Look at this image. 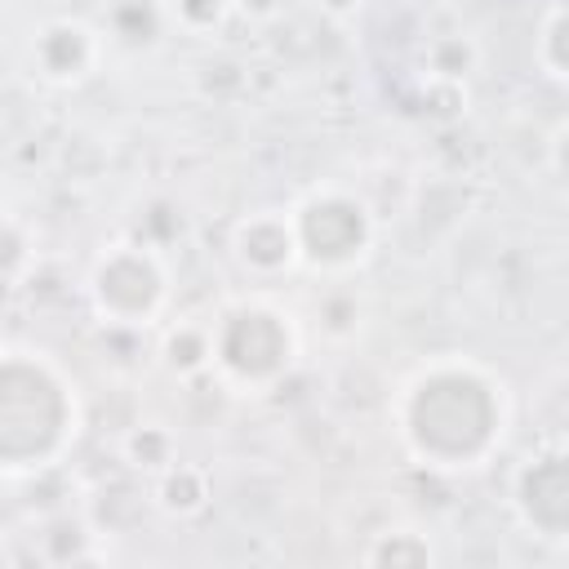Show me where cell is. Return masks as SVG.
Returning a JSON list of instances; mask_svg holds the SVG:
<instances>
[{
    "instance_id": "1",
    "label": "cell",
    "mask_w": 569,
    "mask_h": 569,
    "mask_svg": "<svg viewBox=\"0 0 569 569\" xmlns=\"http://www.w3.org/2000/svg\"><path fill=\"white\" fill-rule=\"evenodd\" d=\"M413 431L440 453H471L493 431V400L476 378H431L413 400Z\"/></svg>"
},
{
    "instance_id": "2",
    "label": "cell",
    "mask_w": 569,
    "mask_h": 569,
    "mask_svg": "<svg viewBox=\"0 0 569 569\" xmlns=\"http://www.w3.org/2000/svg\"><path fill=\"white\" fill-rule=\"evenodd\" d=\"M62 427L58 387L31 365L0 369V458H31L49 449Z\"/></svg>"
},
{
    "instance_id": "3",
    "label": "cell",
    "mask_w": 569,
    "mask_h": 569,
    "mask_svg": "<svg viewBox=\"0 0 569 569\" xmlns=\"http://www.w3.org/2000/svg\"><path fill=\"white\" fill-rule=\"evenodd\" d=\"M222 351H227V360H231L236 369H244V373H267V369H276L280 356H284V333H280V325H276L271 316L249 311V316H236V320H231V329H227V338H222Z\"/></svg>"
},
{
    "instance_id": "4",
    "label": "cell",
    "mask_w": 569,
    "mask_h": 569,
    "mask_svg": "<svg viewBox=\"0 0 569 569\" xmlns=\"http://www.w3.org/2000/svg\"><path fill=\"white\" fill-rule=\"evenodd\" d=\"M525 507L533 511L538 525L565 529V520H569V471H565V458H547L525 476Z\"/></svg>"
},
{
    "instance_id": "5",
    "label": "cell",
    "mask_w": 569,
    "mask_h": 569,
    "mask_svg": "<svg viewBox=\"0 0 569 569\" xmlns=\"http://www.w3.org/2000/svg\"><path fill=\"white\" fill-rule=\"evenodd\" d=\"M302 231H307V244H311L316 253L333 258V253H347V249H356V244H360L365 222H360V213H356L351 204L329 200V204H316V209L307 213Z\"/></svg>"
},
{
    "instance_id": "6",
    "label": "cell",
    "mask_w": 569,
    "mask_h": 569,
    "mask_svg": "<svg viewBox=\"0 0 569 569\" xmlns=\"http://www.w3.org/2000/svg\"><path fill=\"white\" fill-rule=\"evenodd\" d=\"M102 293H107L116 307L133 311V307L151 302L156 276H151V267H142L138 258H120V262H111V267L102 271Z\"/></svg>"
},
{
    "instance_id": "7",
    "label": "cell",
    "mask_w": 569,
    "mask_h": 569,
    "mask_svg": "<svg viewBox=\"0 0 569 569\" xmlns=\"http://www.w3.org/2000/svg\"><path fill=\"white\" fill-rule=\"evenodd\" d=\"M249 253L258 258V262H276V258H284V249H289V240H284V231H276V227H258V231H249Z\"/></svg>"
},
{
    "instance_id": "8",
    "label": "cell",
    "mask_w": 569,
    "mask_h": 569,
    "mask_svg": "<svg viewBox=\"0 0 569 569\" xmlns=\"http://www.w3.org/2000/svg\"><path fill=\"white\" fill-rule=\"evenodd\" d=\"M405 556H409V560H422V551H409V547H387V551H382V560H405Z\"/></svg>"
}]
</instances>
